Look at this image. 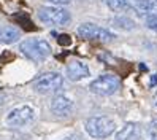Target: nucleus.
Listing matches in <instances>:
<instances>
[{
	"mask_svg": "<svg viewBox=\"0 0 157 140\" xmlns=\"http://www.w3.org/2000/svg\"><path fill=\"white\" fill-rule=\"evenodd\" d=\"M19 51L33 62H43L51 54V45L43 38H25L19 43Z\"/></svg>",
	"mask_w": 157,
	"mask_h": 140,
	"instance_id": "1",
	"label": "nucleus"
},
{
	"mask_svg": "<svg viewBox=\"0 0 157 140\" xmlns=\"http://www.w3.org/2000/svg\"><path fill=\"white\" fill-rule=\"evenodd\" d=\"M62 86H63V78L57 72H44L36 77L32 83L33 91L38 92V94H52V92L60 91Z\"/></svg>",
	"mask_w": 157,
	"mask_h": 140,
	"instance_id": "2",
	"label": "nucleus"
},
{
	"mask_svg": "<svg viewBox=\"0 0 157 140\" xmlns=\"http://www.w3.org/2000/svg\"><path fill=\"white\" fill-rule=\"evenodd\" d=\"M86 132L94 138H106L116 130V123L106 116H92L86 123Z\"/></svg>",
	"mask_w": 157,
	"mask_h": 140,
	"instance_id": "3",
	"label": "nucleus"
},
{
	"mask_svg": "<svg viewBox=\"0 0 157 140\" xmlns=\"http://www.w3.org/2000/svg\"><path fill=\"white\" fill-rule=\"evenodd\" d=\"M119 88H121V80H119V77L113 75V73L101 75L89 85V91L97 96H111Z\"/></svg>",
	"mask_w": 157,
	"mask_h": 140,
	"instance_id": "4",
	"label": "nucleus"
},
{
	"mask_svg": "<svg viewBox=\"0 0 157 140\" xmlns=\"http://www.w3.org/2000/svg\"><path fill=\"white\" fill-rule=\"evenodd\" d=\"M38 18L48 26H67L70 22V13L60 6H40Z\"/></svg>",
	"mask_w": 157,
	"mask_h": 140,
	"instance_id": "5",
	"label": "nucleus"
},
{
	"mask_svg": "<svg viewBox=\"0 0 157 140\" xmlns=\"http://www.w3.org/2000/svg\"><path fill=\"white\" fill-rule=\"evenodd\" d=\"M78 35L84 40H92V42H103V43H108V42H113L116 38V35L113 32H109L108 29H103L100 26H95V24H81L78 27Z\"/></svg>",
	"mask_w": 157,
	"mask_h": 140,
	"instance_id": "6",
	"label": "nucleus"
},
{
	"mask_svg": "<svg viewBox=\"0 0 157 140\" xmlns=\"http://www.w3.org/2000/svg\"><path fill=\"white\" fill-rule=\"evenodd\" d=\"M35 113L30 107H17V108H13L8 111L6 115V123L13 126V127H21V126H25L29 124L30 121L33 119Z\"/></svg>",
	"mask_w": 157,
	"mask_h": 140,
	"instance_id": "7",
	"label": "nucleus"
},
{
	"mask_svg": "<svg viewBox=\"0 0 157 140\" xmlns=\"http://www.w3.org/2000/svg\"><path fill=\"white\" fill-rule=\"evenodd\" d=\"M90 75L89 67L82 61H71L67 65V77L71 81H81Z\"/></svg>",
	"mask_w": 157,
	"mask_h": 140,
	"instance_id": "8",
	"label": "nucleus"
},
{
	"mask_svg": "<svg viewBox=\"0 0 157 140\" xmlns=\"http://www.w3.org/2000/svg\"><path fill=\"white\" fill-rule=\"evenodd\" d=\"M49 107L52 110V113H56L59 116H67L73 110V102L67 96H56L51 100Z\"/></svg>",
	"mask_w": 157,
	"mask_h": 140,
	"instance_id": "9",
	"label": "nucleus"
},
{
	"mask_svg": "<svg viewBox=\"0 0 157 140\" xmlns=\"http://www.w3.org/2000/svg\"><path fill=\"white\" fill-rule=\"evenodd\" d=\"M130 8L138 14L154 16L157 14V0H138V2L130 3Z\"/></svg>",
	"mask_w": 157,
	"mask_h": 140,
	"instance_id": "10",
	"label": "nucleus"
},
{
	"mask_svg": "<svg viewBox=\"0 0 157 140\" xmlns=\"http://www.w3.org/2000/svg\"><path fill=\"white\" fill-rule=\"evenodd\" d=\"M21 32L19 29H16L13 26H5L0 29V43H5V45H10L19 40Z\"/></svg>",
	"mask_w": 157,
	"mask_h": 140,
	"instance_id": "11",
	"label": "nucleus"
},
{
	"mask_svg": "<svg viewBox=\"0 0 157 140\" xmlns=\"http://www.w3.org/2000/svg\"><path fill=\"white\" fill-rule=\"evenodd\" d=\"M138 134V124L136 123H127L119 132L116 134V140H133Z\"/></svg>",
	"mask_w": 157,
	"mask_h": 140,
	"instance_id": "12",
	"label": "nucleus"
},
{
	"mask_svg": "<svg viewBox=\"0 0 157 140\" xmlns=\"http://www.w3.org/2000/svg\"><path fill=\"white\" fill-rule=\"evenodd\" d=\"M113 22L119 27V29H124V30L135 29V22L130 19V18H127V16H117V18L113 19Z\"/></svg>",
	"mask_w": 157,
	"mask_h": 140,
	"instance_id": "13",
	"label": "nucleus"
},
{
	"mask_svg": "<svg viewBox=\"0 0 157 140\" xmlns=\"http://www.w3.org/2000/svg\"><path fill=\"white\" fill-rule=\"evenodd\" d=\"M105 5L113 11H121L128 8V0H103Z\"/></svg>",
	"mask_w": 157,
	"mask_h": 140,
	"instance_id": "14",
	"label": "nucleus"
},
{
	"mask_svg": "<svg viewBox=\"0 0 157 140\" xmlns=\"http://www.w3.org/2000/svg\"><path fill=\"white\" fill-rule=\"evenodd\" d=\"M146 27H147V29H151V30H155V32H157V14L146 18Z\"/></svg>",
	"mask_w": 157,
	"mask_h": 140,
	"instance_id": "15",
	"label": "nucleus"
},
{
	"mask_svg": "<svg viewBox=\"0 0 157 140\" xmlns=\"http://www.w3.org/2000/svg\"><path fill=\"white\" fill-rule=\"evenodd\" d=\"M149 137L151 140H157V119H154L149 126Z\"/></svg>",
	"mask_w": 157,
	"mask_h": 140,
	"instance_id": "16",
	"label": "nucleus"
},
{
	"mask_svg": "<svg viewBox=\"0 0 157 140\" xmlns=\"http://www.w3.org/2000/svg\"><path fill=\"white\" fill-rule=\"evenodd\" d=\"M57 40H59L60 45H70V43H71V40H70V37H68V35H59V38H57Z\"/></svg>",
	"mask_w": 157,
	"mask_h": 140,
	"instance_id": "17",
	"label": "nucleus"
},
{
	"mask_svg": "<svg viewBox=\"0 0 157 140\" xmlns=\"http://www.w3.org/2000/svg\"><path fill=\"white\" fill-rule=\"evenodd\" d=\"M48 2H51L52 5H56V6H62V5H68L71 0H48Z\"/></svg>",
	"mask_w": 157,
	"mask_h": 140,
	"instance_id": "18",
	"label": "nucleus"
},
{
	"mask_svg": "<svg viewBox=\"0 0 157 140\" xmlns=\"http://www.w3.org/2000/svg\"><path fill=\"white\" fill-rule=\"evenodd\" d=\"M149 86H151V88L157 86V75H152V77H151V80H149Z\"/></svg>",
	"mask_w": 157,
	"mask_h": 140,
	"instance_id": "19",
	"label": "nucleus"
},
{
	"mask_svg": "<svg viewBox=\"0 0 157 140\" xmlns=\"http://www.w3.org/2000/svg\"><path fill=\"white\" fill-rule=\"evenodd\" d=\"M154 105L157 107V92H155V94H154Z\"/></svg>",
	"mask_w": 157,
	"mask_h": 140,
	"instance_id": "20",
	"label": "nucleus"
}]
</instances>
